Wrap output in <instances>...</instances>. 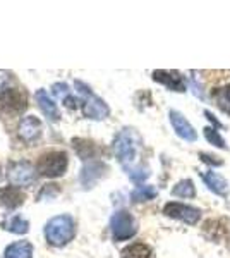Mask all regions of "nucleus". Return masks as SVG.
Returning <instances> with one entry per match:
<instances>
[{"label": "nucleus", "mask_w": 230, "mask_h": 258, "mask_svg": "<svg viewBox=\"0 0 230 258\" xmlns=\"http://www.w3.org/2000/svg\"><path fill=\"white\" fill-rule=\"evenodd\" d=\"M74 236H76V226L70 215H57L50 219L45 226V238L52 246H65L69 241L74 239Z\"/></svg>", "instance_id": "nucleus-1"}, {"label": "nucleus", "mask_w": 230, "mask_h": 258, "mask_svg": "<svg viewBox=\"0 0 230 258\" xmlns=\"http://www.w3.org/2000/svg\"><path fill=\"white\" fill-rule=\"evenodd\" d=\"M137 145H139V138L132 129H124L117 135L114 141V152L117 155V160L120 162V165L127 172L129 169L136 167V153H137Z\"/></svg>", "instance_id": "nucleus-2"}, {"label": "nucleus", "mask_w": 230, "mask_h": 258, "mask_svg": "<svg viewBox=\"0 0 230 258\" xmlns=\"http://www.w3.org/2000/svg\"><path fill=\"white\" fill-rule=\"evenodd\" d=\"M74 85H76L79 95L83 97V112H85L86 117L95 120H102L108 117V114H110L108 105L100 97H96L93 91L90 90V86H86L81 81H76Z\"/></svg>", "instance_id": "nucleus-3"}, {"label": "nucleus", "mask_w": 230, "mask_h": 258, "mask_svg": "<svg viewBox=\"0 0 230 258\" xmlns=\"http://www.w3.org/2000/svg\"><path fill=\"white\" fill-rule=\"evenodd\" d=\"M67 169V155L64 152H48L36 164V172L43 177H58Z\"/></svg>", "instance_id": "nucleus-4"}, {"label": "nucleus", "mask_w": 230, "mask_h": 258, "mask_svg": "<svg viewBox=\"0 0 230 258\" xmlns=\"http://www.w3.org/2000/svg\"><path fill=\"white\" fill-rule=\"evenodd\" d=\"M110 231L115 241H125L131 239L137 232L136 219L129 214L127 210H119L112 215L110 219Z\"/></svg>", "instance_id": "nucleus-5"}, {"label": "nucleus", "mask_w": 230, "mask_h": 258, "mask_svg": "<svg viewBox=\"0 0 230 258\" xmlns=\"http://www.w3.org/2000/svg\"><path fill=\"white\" fill-rule=\"evenodd\" d=\"M163 214L170 219L181 220L184 224H189V226H194V224L199 222L201 219V210L196 209V207L191 205H184V203H177V202H170L163 207Z\"/></svg>", "instance_id": "nucleus-6"}, {"label": "nucleus", "mask_w": 230, "mask_h": 258, "mask_svg": "<svg viewBox=\"0 0 230 258\" xmlns=\"http://www.w3.org/2000/svg\"><path fill=\"white\" fill-rule=\"evenodd\" d=\"M0 103H2L4 109L19 114V112H23L24 109H26L28 100H26V95H24L21 90L7 88L0 93Z\"/></svg>", "instance_id": "nucleus-7"}, {"label": "nucleus", "mask_w": 230, "mask_h": 258, "mask_svg": "<svg viewBox=\"0 0 230 258\" xmlns=\"http://www.w3.org/2000/svg\"><path fill=\"white\" fill-rule=\"evenodd\" d=\"M169 117H170V124H172L175 135H177L179 138H182L186 141H196V138H198V133H196V129L191 126V122L184 117L181 112L170 110Z\"/></svg>", "instance_id": "nucleus-8"}, {"label": "nucleus", "mask_w": 230, "mask_h": 258, "mask_svg": "<svg viewBox=\"0 0 230 258\" xmlns=\"http://www.w3.org/2000/svg\"><path fill=\"white\" fill-rule=\"evenodd\" d=\"M153 80L172 91H186V80L179 71H153Z\"/></svg>", "instance_id": "nucleus-9"}, {"label": "nucleus", "mask_w": 230, "mask_h": 258, "mask_svg": "<svg viewBox=\"0 0 230 258\" xmlns=\"http://www.w3.org/2000/svg\"><path fill=\"white\" fill-rule=\"evenodd\" d=\"M9 181L16 186H28L35 181V169L28 162L12 164L9 169Z\"/></svg>", "instance_id": "nucleus-10"}, {"label": "nucleus", "mask_w": 230, "mask_h": 258, "mask_svg": "<svg viewBox=\"0 0 230 258\" xmlns=\"http://www.w3.org/2000/svg\"><path fill=\"white\" fill-rule=\"evenodd\" d=\"M19 136L23 141L26 143H31V141L38 140L41 136V122L38 117L35 115H28V117H23L19 124Z\"/></svg>", "instance_id": "nucleus-11"}, {"label": "nucleus", "mask_w": 230, "mask_h": 258, "mask_svg": "<svg viewBox=\"0 0 230 258\" xmlns=\"http://www.w3.org/2000/svg\"><path fill=\"white\" fill-rule=\"evenodd\" d=\"M24 203V193L16 186L0 189V205L6 209H18Z\"/></svg>", "instance_id": "nucleus-12"}, {"label": "nucleus", "mask_w": 230, "mask_h": 258, "mask_svg": "<svg viewBox=\"0 0 230 258\" xmlns=\"http://www.w3.org/2000/svg\"><path fill=\"white\" fill-rule=\"evenodd\" d=\"M35 97H36V102H38L41 112H43V114L47 115L50 120H53V122H55V120L60 119V114H58V109H57V103L50 98V95L47 93V91L38 90Z\"/></svg>", "instance_id": "nucleus-13"}, {"label": "nucleus", "mask_w": 230, "mask_h": 258, "mask_svg": "<svg viewBox=\"0 0 230 258\" xmlns=\"http://www.w3.org/2000/svg\"><path fill=\"white\" fill-rule=\"evenodd\" d=\"M201 179L204 181V184L208 186V189L213 191L215 195L218 197H227V189H228V184L220 174L216 172H203L201 174Z\"/></svg>", "instance_id": "nucleus-14"}, {"label": "nucleus", "mask_w": 230, "mask_h": 258, "mask_svg": "<svg viewBox=\"0 0 230 258\" xmlns=\"http://www.w3.org/2000/svg\"><path fill=\"white\" fill-rule=\"evenodd\" d=\"M4 258H33V244L29 241H18L6 248Z\"/></svg>", "instance_id": "nucleus-15"}, {"label": "nucleus", "mask_w": 230, "mask_h": 258, "mask_svg": "<svg viewBox=\"0 0 230 258\" xmlns=\"http://www.w3.org/2000/svg\"><path fill=\"white\" fill-rule=\"evenodd\" d=\"M211 97L221 112L230 114V85H225V86H221V88L213 90Z\"/></svg>", "instance_id": "nucleus-16"}, {"label": "nucleus", "mask_w": 230, "mask_h": 258, "mask_svg": "<svg viewBox=\"0 0 230 258\" xmlns=\"http://www.w3.org/2000/svg\"><path fill=\"white\" fill-rule=\"evenodd\" d=\"M122 258H151V248L144 243L129 244L122 249Z\"/></svg>", "instance_id": "nucleus-17"}, {"label": "nucleus", "mask_w": 230, "mask_h": 258, "mask_svg": "<svg viewBox=\"0 0 230 258\" xmlns=\"http://www.w3.org/2000/svg\"><path fill=\"white\" fill-rule=\"evenodd\" d=\"M105 169V165L102 164V162H88V164L85 165V169H83V182L88 186L91 184V182L95 181V179H98L100 176H102V170Z\"/></svg>", "instance_id": "nucleus-18"}, {"label": "nucleus", "mask_w": 230, "mask_h": 258, "mask_svg": "<svg viewBox=\"0 0 230 258\" xmlns=\"http://www.w3.org/2000/svg\"><path fill=\"white\" fill-rule=\"evenodd\" d=\"M172 195L179 198H194L196 197L194 182H192L191 179H182V181H179L177 184L174 186Z\"/></svg>", "instance_id": "nucleus-19"}, {"label": "nucleus", "mask_w": 230, "mask_h": 258, "mask_svg": "<svg viewBox=\"0 0 230 258\" xmlns=\"http://www.w3.org/2000/svg\"><path fill=\"white\" fill-rule=\"evenodd\" d=\"M4 229L14 232V234H26V232L29 231V222H28L26 219L16 215V217L9 219L6 224H4Z\"/></svg>", "instance_id": "nucleus-20"}, {"label": "nucleus", "mask_w": 230, "mask_h": 258, "mask_svg": "<svg viewBox=\"0 0 230 258\" xmlns=\"http://www.w3.org/2000/svg\"><path fill=\"white\" fill-rule=\"evenodd\" d=\"M157 197V189L153 186H137V188L131 193V200L132 203H141V202H148V200H153Z\"/></svg>", "instance_id": "nucleus-21"}, {"label": "nucleus", "mask_w": 230, "mask_h": 258, "mask_svg": "<svg viewBox=\"0 0 230 258\" xmlns=\"http://www.w3.org/2000/svg\"><path fill=\"white\" fill-rule=\"evenodd\" d=\"M203 131H204V138L210 141L211 145H215V147H218V148H221V150L227 148V145H225V140L221 138L220 133L216 131V129H213V127H204Z\"/></svg>", "instance_id": "nucleus-22"}, {"label": "nucleus", "mask_w": 230, "mask_h": 258, "mask_svg": "<svg viewBox=\"0 0 230 258\" xmlns=\"http://www.w3.org/2000/svg\"><path fill=\"white\" fill-rule=\"evenodd\" d=\"M127 176L132 179L134 182H143L149 177V170L143 167V165H136V167L127 170Z\"/></svg>", "instance_id": "nucleus-23"}, {"label": "nucleus", "mask_w": 230, "mask_h": 258, "mask_svg": "<svg viewBox=\"0 0 230 258\" xmlns=\"http://www.w3.org/2000/svg\"><path fill=\"white\" fill-rule=\"evenodd\" d=\"M52 91H53V95H57V97H64V100L67 98L65 97V95H67V85H65V83H57V85H53Z\"/></svg>", "instance_id": "nucleus-24"}, {"label": "nucleus", "mask_w": 230, "mask_h": 258, "mask_svg": "<svg viewBox=\"0 0 230 258\" xmlns=\"http://www.w3.org/2000/svg\"><path fill=\"white\" fill-rule=\"evenodd\" d=\"M199 159H201L203 162H206V164H210V165H216V167H220V165L223 164L218 157H211V155H208V153H199Z\"/></svg>", "instance_id": "nucleus-25"}, {"label": "nucleus", "mask_w": 230, "mask_h": 258, "mask_svg": "<svg viewBox=\"0 0 230 258\" xmlns=\"http://www.w3.org/2000/svg\"><path fill=\"white\" fill-rule=\"evenodd\" d=\"M204 115H206V117H208V120H210L211 124H215L216 127H223V126H221V124L218 122V120L215 119V115H213L210 110H204Z\"/></svg>", "instance_id": "nucleus-26"}, {"label": "nucleus", "mask_w": 230, "mask_h": 258, "mask_svg": "<svg viewBox=\"0 0 230 258\" xmlns=\"http://www.w3.org/2000/svg\"><path fill=\"white\" fill-rule=\"evenodd\" d=\"M76 102H78L76 98H70V97H67V98L64 100V103L69 107V109H76Z\"/></svg>", "instance_id": "nucleus-27"}]
</instances>
